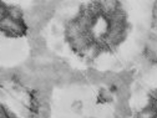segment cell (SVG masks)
Returning <instances> with one entry per match:
<instances>
[{
    "instance_id": "1",
    "label": "cell",
    "mask_w": 157,
    "mask_h": 118,
    "mask_svg": "<svg viewBox=\"0 0 157 118\" xmlns=\"http://www.w3.org/2000/svg\"><path fill=\"white\" fill-rule=\"evenodd\" d=\"M8 16L14 21H23V10L17 6L8 8Z\"/></svg>"
},
{
    "instance_id": "2",
    "label": "cell",
    "mask_w": 157,
    "mask_h": 118,
    "mask_svg": "<svg viewBox=\"0 0 157 118\" xmlns=\"http://www.w3.org/2000/svg\"><path fill=\"white\" fill-rule=\"evenodd\" d=\"M99 98H100V101H101V102H110L112 97H111V93L108 92L107 90H105V88H104V90H101V91H100Z\"/></svg>"
},
{
    "instance_id": "3",
    "label": "cell",
    "mask_w": 157,
    "mask_h": 118,
    "mask_svg": "<svg viewBox=\"0 0 157 118\" xmlns=\"http://www.w3.org/2000/svg\"><path fill=\"white\" fill-rule=\"evenodd\" d=\"M72 107H75V109H80L81 103H80V102H75L74 104H72Z\"/></svg>"
}]
</instances>
